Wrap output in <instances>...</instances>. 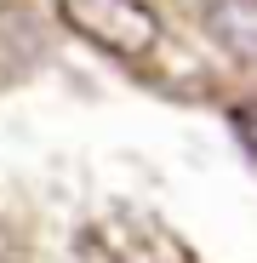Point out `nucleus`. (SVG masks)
Masks as SVG:
<instances>
[{
  "label": "nucleus",
  "instance_id": "3",
  "mask_svg": "<svg viewBox=\"0 0 257 263\" xmlns=\"http://www.w3.org/2000/svg\"><path fill=\"white\" fill-rule=\"evenodd\" d=\"M234 126H240V138H246V149L257 155V103H240V109H234Z\"/></svg>",
  "mask_w": 257,
  "mask_h": 263
},
{
  "label": "nucleus",
  "instance_id": "2",
  "mask_svg": "<svg viewBox=\"0 0 257 263\" xmlns=\"http://www.w3.org/2000/svg\"><path fill=\"white\" fill-rule=\"evenodd\" d=\"M206 34L229 58H257V0H206Z\"/></svg>",
  "mask_w": 257,
  "mask_h": 263
},
{
  "label": "nucleus",
  "instance_id": "4",
  "mask_svg": "<svg viewBox=\"0 0 257 263\" xmlns=\"http://www.w3.org/2000/svg\"><path fill=\"white\" fill-rule=\"evenodd\" d=\"M143 6H149V0H143Z\"/></svg>",
  "mask_w": 257,
  "mask_h": 263
},
{
  "label": "nucleus",
  "instance_id": "1",
  "mask_svg": "<svg viewBox=\"0 0 257 263\" xmlns=\"http://www.w3.org/2000/svg\"><path fill=\"white\" fill-rule=\"evenodd\" d=\"M57 12L80 40H92L109 58H132L137 63L160 40V17L143 0H57Z\"/></svg>",
  "mask_w": 257,
  "mask_h": 263
}]
</instances>
